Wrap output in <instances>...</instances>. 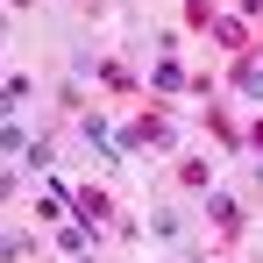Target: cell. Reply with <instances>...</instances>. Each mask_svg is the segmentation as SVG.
<instances>
[{
  "label": "cell",
  "mask_w": 263,
  "mask_h": 263,
  "mask_svg": "<svg viewBox=\"0 0 263 263\" xmlns=\"http://www.w3.org/2000/svg\"><path fill=\"white\" fill-rule=\"evenodd\" d=\"M121 142H128V149H171V121H164V114H142V121H128Z\"/></svg>",
  "instance_id": "1"
},
{
  "label": "cell",
  "mask_w": 263,
  "mask_h": 263,
  "mask_svg": "<svg viewBox=\"0 0 263 263\" xmlns=\"http://www.w3.org/2000/svg\"><path fill=\"white\" fill-rule=\"evenodd\" d=\"M79 214H86V220H107V192H79Z\"/></svg>",
  "instance_id": "2"
},
{
  "label": "cell",
  "mask_w": 263,
  "mask_h": 263,
  "mask_svg": "<svg viewBox=\"0 0 263 263\" xmlns=\"http://www.w3.org/2000/svg\"><path fill=\"white\" fill-rule=\"evenodd\" d=\"M249 142H256V149H263V121H256V128H249Z\"/></svg>",
  "instance_id": "3"
}]
</instances>
